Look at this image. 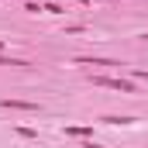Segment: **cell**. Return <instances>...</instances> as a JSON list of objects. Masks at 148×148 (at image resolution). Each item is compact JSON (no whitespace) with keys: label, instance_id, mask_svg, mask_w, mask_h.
Listing matches in <instances>:
<instances>
[{"label":"cell","instance_id":"obj_1","mask_svg":"<svg viewBox=\"0 0 148 148\" xmlns=\"http://www.w3.org/2000/svg\"><path fill=\"white\" fill-rule=\"evenodd\" d=\"M97 86H110V90H121V93H134V83L127 79H114V76H93Z\"/></svg>","mask_w":148,"mask_h":148},{"label":"cell","instance_id":"obj_3","mask_svg":"<svg viewBox=\"0 0 148 148\" xmlns=\"http://www.w3.org/2000/svg\"><path fill=\"white\" fill-rule=\"evenodd\" d=\"M69 134H76V138H86V134H90V127H69Z\"/></svg>","mask_w":148,"mask_h":148},{"label":"cell","instance_id":"obj_2","mask_svg":"<svg viewBox=\"0 0 148 148\" xmlns=\"http://www.w3.org/2000/svg\"><path fill=\"white\" fill-rule=\"evenodd\" d=\"M3 107H14V110H38V103H28V100H3Z\"/></svg>","mask_w":148,"mask_h":148},{"label":"cell","instance_id":"obj_4","mask_svg":"<svg viewBox=\"0 0 148 148\" xmlns=\"http://www.w3.org/2000/svg\"><path fill=\"white\" fill-rule=\"evenodd\" d=\"M86 148H100V145H93V141H90V145H86Z\"/></svg>","mask_w":148,"mask_h":148}]
</instances>
